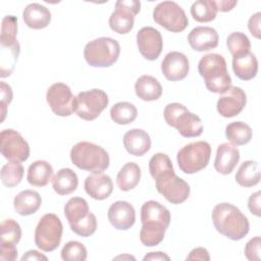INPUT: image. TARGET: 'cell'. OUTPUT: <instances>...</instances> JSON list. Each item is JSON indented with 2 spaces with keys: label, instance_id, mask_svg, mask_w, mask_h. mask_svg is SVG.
<instances>
[{
  "label": "cell",
  "instance_id": "cell-1",
  "mask_svg": "<svg viewBox=\"0 0 261 261\" xmlns=\"http://www.w3.org/2000/svg\"><path fill=\"white\" fill-rule=\"evenodd\" d=\"M170 219V212L165 206L154 200L145 202L141 208V243L146 247L159 245L164 239Z\"/></svg>",
  "mask_w": 261,
  "mask_h": 261
},
{
  "label": "cell",
  "instance_id": "cell-2",
  "mask_svg": "<svg viewBox=\"0 0 261 261\" xmlns=\"http://www.w3.org/2000/svg\"><path fill=\"white\" fill-rule=\"evenodd\" d=\"M212 221L218 232L229 240L244 239L250 229L248 218L242 211L230 203H219L212 210Z\"/></svg>",
  "mask_w": 261,
  "mask_h": 261
},
{
  "label": "cell",
  "instance_id": "cell-3",
  "mask_svg": "<svg viewBox=\"0 0 261 261\" xmlns=\"http://www.w3.org/2000/svg\"><path fill=\"white\" fill-rule=\"evenodd\" d=\"M198 71L204 79L208 91L224 94L231 87V77L227 71L224 57L217 53L204 55L198 63Z\"/></svg>",
  "mask_w": 261,
  "mask_h": 261
},
{
  "label": "cell",
  "instance_id": "cell-4",
  "mask_svg": "<svg viewBox=\"0 0 261 261\" xmlns=\"http://www.w3.org/2000/svg\"><path fill=\"white\" fill-rule=\"evenodd\" d=\"M70 160L77 168L93 173H100L109 166V155L99 145L90 142H79L70 150Z\"/></svg>",
  "mask_w": 261,
  "mask_h": 261
},
{
  "label": "cell",
  "instance_id": "cell-5",
  "mask_svg": "<svg viewBox=\"0 0 261 261\" xmlns=\"http://www.w3.org/2000/svg\"><path fill=\"white\" fill-rule=\"evenodd\" d=\"M64 215L70 229L80 237L88 238L97 229V218L90 212L88 202L84 198H70L64 206Z\"/></svg>",
  "mask_w": 261,
  "mask_h": 261
},
{
  "label": "cell",
  "instance_id": "cell-6",
  "mask_svg": "<svg viewBox=\"0 0 261 261\" xmlns=\"http://www.w3.org/2000/svg\"><path fill=\"white\" fill-rule=\"evenodd\" d=\"M165 122L177 129L184 138H196L203 133V122L201 118L188 110V108L177 102L169 103L164 108Z\"/></svg>",
  "mask_w": 261,
  "mask_h": 261
},
{
  "label": "cell",
  "instance_id": "cell-7",
  "mask_svg": "<svg viewBox=\"0 0 261 261\" xmlns=\"http://www.w3.org/2000/svg\"><path fill=\"white\" fill-rule=\"evenodd\" d=\"M119 43L109 37H100L86 44L84 57L93 67H109L114 64L119 56Z\"/></svg>",
  "mask_w": 261,
  "mask_h": 261
},
{
  "label": "cell",
  "instance_id": "cell-8",
  "mask_svg": "<svg viewBox=\"0 0 261 261\" xmlns=\"http://www.w3.org/2000/svg\"><path fill=\"white\" fill-rule=\"evenodd\" d=\"M211 146L208 142L198 141L184 146L176 155L179 169L192 174L204 169L210 160Z\"/></svg>",
  "mask_w": 261,
  "mask_h": 261
},
{
  "label": "cell",
  "instance_id": "cell-9",
  "mask_svg": "<svg viewBox=\"0 0 261 261\" xmlns=\"http://www.w3.org/2000/svg\"><path fill=\"white\" fill-rule=\"evenodd\" d=\"M63 226L60 218L54 213L41 217L35 229V244L44 252H52L60 245Z\"/></svg>",
  "mask_w": 261,
  "mask_h": 261
},
{
  "label": "cell",
  "instance_id": "cell-10",
  "mask_svg": "<svg viewBox=\"0 0 261 261\" xmlns=\"http://www.w3.org/2000/svg\"><path fill=\"white\" fill-rule=\"evenodd\" d=\"M154 179L158 193L171 204H181L190 196V186L175 174L173 167L160 172Z\"/></svg>",
  "mask_w": 261,
  "mask_h": 261
},
{
  "label": "cell",
  "instance_id": "cell-11",
  "mask_svg": "<svg viewBox=\"0 0 261 261\" xmlns=\"http://www.w3.org/2000/svg\"><path fill=\"white\" fill-rule=\"evenodd\" d=\"M154 21L172 33L186 30L189 24L185 10L174 1H163L158 3L153 10Z\"/></svg>",
  "mask_w": 261,
  "mask_h": 261
},
{
  "label": "cell",
  "instance_id": "cell-12",
  "mask_svg": "<svg viewBox=\"0 0 261 261\" xmlns=\"http://www.w3.org/2000/svg\"><path fill=\"white\" fill-rule=\"evenodd\" d=\"M109 102L107 94L100 89L80 92L75 97L76 115L84 120H94L107 107Z\"/></svg>",
  "mask_w": 261,
  "mask_h": 261
},
{
  "label": "cell",
  "instance_id": "cell-13",
  "mask_svg": "<svg viewBox=\"0 0 261 261\" xmlns=\"http://www.w3.org/2000/svg\"><path fill=\"white\" fill-rule=\"evenodd\" d=\"M141 2L138 0H118L109 17V27L117 34L129 33L135 23V16L140 12Z\"/></svg>",
  "mask_w": 261,
  "mask_h": 261
},
{
  "label": "cell",
  "instance_id": "cell-14",
  "mask_svg": "<svg viewBox=\"0 0 261 261\" xmlns=\"http://www.w3.org/2000/svg\"><path fill=\"white\" fill-rule=\"evenodd\" d=\"M0 150L5 159L11 162H23L30 156V146L22 136L12 129H3L0 134Z\"/></svg>",
  "mask_w": 261,
  "mask_h": 261
},
{
  "label": "cell",
  "instance_id": "cell-15",
  "mask_svg": "<svg viewBox=\"0 0 261 261\" xmlns=\"http://www.w3.org/2000/svg\"><path fill=\"white\" fill-rule=\"evenodd\" d=\"M46 100L57 116H69L75 110V97L70 88L63 83H55L49 87Z\"/></svg>",
  "mask_w": 261,
  "mask_h": 261
},
{
  "label": "cell",
  "instance_id": "cell-16",
  "mask_svg": "<svg viewBox=\"0 0 261 261\" xmlns=\"http://www.w3.org/2000/svg\"><path fill=\"white\" fill-rule=\"evenodd\" d=\"M137 46L145 59L153 61L157 59L162 52V36L155 28L144 27L137 33Z\"/></svg>",
  "mask_w": 261,
  "mask_h": 261
},
{
  "label": "cell",
  "instance_id": "cell-17",
  "mask_svg": "<svg viewBox=\"0 0 261 261\" xmlns=\"http://www.w3.org/2000/svg\"><path fill=\"white\" fill-rule=\"evenodd\" d=\"M247 103V96L240 87L231 86L224 94H222L216 104L218 113L226 118L240 114Z\"/></svg>",
  "mask_w": 261,
  "mask_h": 261
},
{
  "label": "cell",
  "instance_id": "cell-18",
  "mask_svg": "<svg viewBox=\"0 0 261 261\" xmlns=\"http://www.w3.org/2000/svg\"><path fill=\"white\" fill-rule=\"evenodd\" d=\"M190 70L188 57L178 51H172L165 55L161 62V71L166 80L176 82L185 79Z\"/></svg>",
  "mask_w": 261,
  "mask_h": 261
},
{
  "label": "cell",
  "instance_id": "cell-19",
  "mask_svg": "<svg viewBox=\"0 0 261 261\" xmlns=\"http://www.w3.org/2000/svg\"><path fill=\"white\" fill-rule=\"evenodd\" d=\"M108 220L118 230L130 228L136 221V211L132 204L126 201H116L108 209Z\"/></svg>",
  "mask_w": 261,
  "mask_h": 261
},
{
  "label": "cell",
  "instance_id": "cell-20",
  "mask_svg": "<svg viewBox=\"0 0 261 261\" xmlns=\"http://www.w3.org/2000/svg\"><path fill=\"white\" fill-rule=\"evenodd\" d=\"M218 40V33L211 27H196L188 35V42L191 48L199 52L216 48Z\"/></svg>",
  "mask_w": 261,
  "mask_h": 261
},
{
  "label": "cell",
  "instance_id": "cell-21",
  "mask_svg": "<svg viewBox=\"0 0 261 261\" xmlns=\"http://www.w3.org/2000/svg\"><path fill=\"white\" fill-rule=\"evenodd\" d=\"M240 160V151L231 143H222L217 147L214 160V168L221 174L232 172Z\"/></svg>",
  "mask_w": 261,
  "mask_h": 261
},
{
  "label": "cell",
  "instance_id": "cell-22",
  "mask_svg": "<svg viewBox=\"0 0 261 261\" xmlns=\"http://www.w3.org/2000/svg\"><path fill=\"white\" fill-rule=\"evenodd\" d=\"M84 187L86 193L98 201L107 199L113 191V182L111 177L103 172L88 175L85 179Z\"/></svg>",
  "mask_w": 261,
  "mask_h": 261
},
{
  "label": "cell",
  "instance_id": "cell-23",
  "mask_svg": "<svg viewBox=\"0 0 261 261\" xmlns=\"http://www.w3.org/2000/svg\"><path fill=\"white\" fill-rule=\"evenodd\" d=\"M125 150L134 156H143L151 148L150 136L141 128H132L123 136Z\"/></svg>",
  "mask_w": 261,
  "mask_h": 261
},
{
  "label": "cell",
  "instance_id": "cell-24",
  "mask_svg": "<svg viewBox=\"0 0 261 261\" xmlns=\"http://www.w3.org/2000/svg\"><path fill=\"white\" fill-rule=\"evenodd\" d=\"M24 23L33 30H41L51 21L50 10L40 3H30L25 6L22 12Z\"/></svg>",
  "mask_w": 261,
  "mask_h": 261
},
{
  "label": "cell",
  "instance_id": "cell-25",
  "mask_svg": "<svg viewBox=\"0 0 261 261\" xmlns=\"http://www.w3.org/2000/svg\"><path fill=\"white\" fill-rule=\"evenodd\" d=\"M41 205L42 198L40 194L34 190L21 191L13 199L14 210L21 216H29L36 213Z\"/></svg>",
  "mask_w": 261,
  "mask_h": 261
},
{
  "label": "cell",
  "instance_id": "cell-26",
  "mask_svg": "<svg viewBox=\"0 0 261 261\" xmlns=\"http://www.w3.org/2000/svg\"><path fill=\"white\" fill-rule=\"evenodd\" d=\"M136 95L144 101L158 100L162 95V87L152 75H141L135 84Z\"/></svg>",
  "mask_w": 261,
  "mask_h": 261
},
{
  "label": "cell",
  "instance_id": "cell-27",
  "mask_svg": "<svg viewBox=\"0 0 261 261\" xmlns=\"http://www.w3.org/2000/svg\"><path fill=\"white\" fill-rule=\"evenodd\" d=\"M79 185L76 173L70 168L59 169L52 177V187L55 193L61 196L74 192Z\"/></svg>",
  "mask_w": 261,
  "mask_h": 261
},
{
  "label": "cell",
  "instance_id": "cell-28",
  "mask_svg": "<svg viewBox=\"0 0 261 261\" xmlns=\"http://www.w3.org/2000/svg\"><path fill=\"white\" fill-rule=\"evenodd\" d=\"M232 69L240 80L250 81L257 74L258 60L250 51L245 55L232 58Z\"/></svg>",
  "mask_w": 261,
  "mask_h": 261
},
{
  "label": "cell",
  "instance_id": "cell-29",
  "mask_svg": "<svg viewBox=\"0 0 261 261\" xmlns=\"http://www.w3.org/2000/svg\"><path fill=\"white\" fill-rule=\"evenodd\" d=\"M53 167L45 160H37L33 162L28 169L27 179L34 187H45L52 179Z\"/></svg>",
  "mask_w": 261,
  "mask_h": 261
},
{
  "label": "cell",
  "instance_id": "cell-30",
  "mask_svg": "<svg viewBox=\"0 0 261 261\" xmlns=\"http://www.w3.org/2000/svg\"><path fill=\"white\" fill-rule=\"evenodd\" d=\"M141 179V168L135 162L125 163L117 173L116 184L120 191L127 192L136 188Z\"/></svg>",
  "mask_w": 261,
  "mask_h": 261
},
{
  "label": "cell",
  "instance_id": "cell-31",
  "mask_svg": "<svg viewBox=\"0 0 261 261\" xmlns=\"http://www.w3.org/2000/svg\"><path fill=\"white\" fill-rule=\"evenodd\" d=\"M236 181L245 188L256 186L260 181V166L257 161H244L236 173Z\"/></svg>",
  "mask_w": 261,
  "mask_h": 261
},
{
  "label": "cell",
  "instance_id": "cell-32",
  "mask_svg": "<svg viewBox=\"0 0 261 261\" xmlns=\"http://www.w3.org/2000/svg\"><path fill=\"white\" fill-rule=\"evenodd\" d=\"M253 136L252 128L243 121H233L226 125L225 137L234 146L248 144Z\"/></svg>",
  "mask_w": 261,
  "mask_h": 261
},
{
  "label": "cell",
  "instance_id": "cell-33",
  "mask_svg": "<svg viewBox=\"0 0 261 261\" xmlns=\"http://www.w3.org/2000/svg\"><path fill=\"white\" fill-rule=\"evenodd\" d=\"M138 115V109L129 102H117L110 109V117L117 124L132 123Z\"/></svg>",
  "mask_w": 261,
  "mask_h": 261
},
{
  "label": "cell",
  "instance_id": "cell-34",
  "mask_svg": "<svg viewBox=\"0 0 261 261\" xmlns=\"http://www.w3.org/2000/svg\"><path fill=\"white\" fill-rule=\"evenodd\" d=\"M191 14L198 22L212 21L217 14L214 0H198L191 6Z\"/></svg>",
  "mask_w": 261,
  "mask_h": 261
},
{
  "label": "cell",
  "instance_id": "cell-35",
  "mask_svg": "<svg viewBox=\"0 0 261 261\" xmlns=\"http://www.w3.org/2000/svg\"><path fill=\"white\" fill-rule=\"evenodd\" d=\"M19 52H20V46L18 42L10 47H1L0 76L2 79L9 76L12 73L15 67Z\"/></svg>",
  "mask_w": 261,
  "mask_h": 261
},
{
  "label": "cell",
  "instance_id": "cell-36",
  "mask_svg": "<svg viewBox=\"0 0 261 261\" xmlns=\"http://www.w3.org/2000/svg\"><path fill=\"white\" fill-rule=\"evenodd\" d=\"M24 169L20 162H11L4 164L1 168V181L7 188L17 186L23 177Z\"/></svg>",
  "mask_w": 261,
  "mask_h": 261
},
{
  "label": "cell",
  "instance_id": "cell-37",
  "mask_svg": "<svg viewBox=\"0 0 261 261\" xmlns=\"http://www.w3.org/2000/svg\"><path fill=\"white\" fill-rule=\"evenodd\" d=\"M226 46L232 57H240L250 52L251 43L249 38L242 32H233L226 39Z\"/></svg>",
  "mask_w": 261,
  "mask_h": 261
},
{
  "label": "cell",
  "instance_id": "cell-38",
  "mask_svg": "<svg viewBox=\"0 0 261 261\" xmlns=\"http://www.w3.org/2000/svg\"><path fill=\"white\" fill-rule=\"evenodd\" d=\"M17 18L14 15H6L2 19L0 44L1 47H10L17 43Z\"/></svg>",
  "mask_w": 261,
  "mask_h": 261
},
{
  "label": "cell",
  "instance_id": "cell-39",
  "mask_svg": "<svg viewBox=\"0 0 261 261\" xmlns=\"http://www.w3.org/2000/svg\"><path fill=\"white\" fill-rule=\"evenodd\" d=\"M0 243L16 245L21 238L20 225L14 219H5L0 225Z\"/></svg>",
  "mask_w": 261,
  "mask_h": 261
},
{
  "label": "cell",
  "instance_id": "cell-40",
  "mask_svg": "<svg viewBox=\"0 0 261 261\" xmlns=\"http://www.w3.org/2000/svg\"><path fill=\"white\" fill-rule=\"evenodd\" d=\"M61 258L64 261H85L87 259V249L77 241L67 242L61 250Z\"/></svg>",
  "mask_w": 261,
  "mask_h": 261
},
{
  "label": "cell",
  "instance_id": "cell-41",
  "mask_svg": "<svg viewBox=\"0 0 261 261\" xmlns=\"http://www.w3.org/2000/svg\"><path fill=\"white\" fill-rule=\"evenodd\" d=\"M172 167L173 166L170 158L164 153L154 154L149 161V171L153 178L160 172Z\"/></svg>",
  "mask_w": 261,
  "mask_h": 261
},
{
  "label": "cell",
  "instance_id": "cell-42",
  "mask_svg": "<svg viewBox=\"0 0 261 261\" xmlns=\"http://www.w3.org/2000/svg\"><path fill=\"white\" fill-rule=\"evenodd\" d=\"M261 239L259 236L251 239L245 246V256L250 261H259L261 259L260 255Z\"/></svg>",
  "mask_w": 261,
  "mask_h": 261
},
{
  "label": "cell",
  "instance_id": "cell-43",
  "mask_svg": "<svg viewBox=\"0 0 261 261\" xmlns=\"http://www.w3.org/2000/svg\"><path fill=\"white\" fill-rule=\"evenodd\" d=\"M12 90L9 85H7L4 82L0 83V98H1V114L2 118L1 121L4 120L5 115H6V109L8 104L12 101Z\"/></svg>",
  "mask_w": 261,
  "mask_h": 261
},
{
  "label": "cell",
  "instance_id": "cell-44",
  "mask_svg": "<svg viewBox=\"0 0 261 261\" xmlns=\"http://www.w3.org/2000/svg\"><path fill=\"white\" fill-rule=\"evenodd\" d=\"M1 261H14L17 258V249L14 244L0 243Z\"/></svg>",
  "mask_w": 261,
  "mask_h": 261
},
{
  "label": "cell",
  "instance_id": "cell-45",
  "mask_svg": "<svg viewBox=\"0 0 261 261\" xmlns=\"http://www.w3.org/2000/svg\"><path fill=\"white\" fill-rule=\"evenodd\" d=\"M260 23H261V12H256L254 13L248 21V29L250 33L257 39H260L261 36V29H260Z\"/></svg>",
  "mask_w": 261,
  "mask_h": 261
},
{
  "label": "cell",
  "instance_id": "cell-46",
  "mask_svg": "<svg viewBox=\"0 0 261 261\" xmlns=\"http://www.w3.org/2000/svg\"><path fill=\"white\" fill-rule=\"evenodd\" d=\"M260 198H261V192L257 191L256 193L252 194L248 200V208H249L250 212L257 217H260V215H261Z\"/></svg>",
  "mask_w": 261,
  "mask_h": 261
},
{
  "label": "cell",
  "instance_id": "cell-47",
  "mask_svg": "<svg viewBox=\"0 0 261 261\" xmlns=\"http://www.w3.org/2000/svg\"><path fill=\"white\" fill-rule=\"evenodd\" d=\"M187 260H202V261H209L210 255L205 248L199 247L193 249L190 254L187 256Z\"/></svg>",
  "mask_w": 261,
  "mask_h": 261
},
{
  "label": "cell",
  "instance_id": "cell-48",
  "mask_svg": "<svg viewBox=\"0 0 261 261\" xmlns=\"http://www.w3.org/2000/svg\"><path fill=\"white\" fill-rule=\"evenodd\" d=\"M214 3L217 8V11L227 12V11H230L238 4V1H236V0H216V1H214Z\"/></svg>",
  "mask_w": 261,
  "mask_h": 261
},
{
  "label": "cell",
  "instance_id": "cell-49",
  "mask_svg": "<svg viewBox=\"0 0 261 261\" xmlns=\"http://www.w3.org/2000/svg\"><path fill=\"white\" fill-rule=\"evenodd\" d=\"M24 260H37V261L45 260L46 261L48 260V258L36 250H30L25 254H23V256L21 257V261H24Z\"/></svg>",
  "mask_w": 261,
  "mask_h": 261
},
{
  "label": "cell",
  "instance_id": "cell-50",
  "mask_svg": "<svg viewBox=\"0 0 261 261\" xmlns=\"http://www.w3.org/2000/svg\"><path fill=\"white\" fill-rule=\"evenodd\" d=\"M143 260L144 261H147V260H167L168 261L170 260V258L163 252H150L143 258Z\"/></svg>",
  "mask_w": 261,
  "mask_h": 261
},
{
  "label": "cell",
  "instance_id": "cell-51",
  "mask_svg": "<svg viewBox=\"0 0 261 261\" xmlns=\"http://www.w3.org/2000/svg\"><path fill=\"white\" fill-rule=\"evenodd\" d=\"M114 259H132V260H135V257H133L130 255H123V256H117Z\"/></svg>",
  "mask_w": 261,
  "mask_h": 261
}]
</instances>
